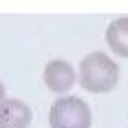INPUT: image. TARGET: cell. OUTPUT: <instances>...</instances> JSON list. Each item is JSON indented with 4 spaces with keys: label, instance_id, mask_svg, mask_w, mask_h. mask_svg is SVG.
I'll use <instances>...</instances> for the list:
<instances>
[{
    "label": "cell",
    "instance_id": "6da1fadb",
    "mask_svg": "<svg viewBox=\"0 0 128 128\" xmlns=\"http://www.w3.org/2000/svg\"><path fill=\"white\" fill-rule=\"evenodd\" d=\"M119 82V66L106 53H88L80 62V84L88 93H110Z\"/></svg>",
    "mask_w": 128,
    "mask_h": 128
},
{
    "label": "cell",
    "instance_id": "7a4b0ae2",
    "mask_svg": "<svg viewBox=\"0 0 128 128\" xmlns=\"http://www.w3.org/2000/svg\"><path fill=\"white\" fill-rule=\"evenodd\" d=\"M93 115L88 104L80 97H60L49 110L51 128H90Z\"/></svg>",
    "mask_w": 128,
    "mask_h": 128
},
{
    "label": "cell",
    "instance_id": "3957f363",
    "mask_svg": "<svg viewBox=\"0 0 128 128\" xmlns=\"http://www.w3.org/2000/svg\"><path fill=\"white\" fill-rule=\"evenodd\" d=\"M42 77H44V84H46L49 90H53V93H66L75 84V68L66 60H51L44 66Z\"/></svg>",
    "mask_w": 128,
    "mask_h": 128
},
{
    "label": "cell",
    "instance_id": "277c9868",
    "mask_svg": "<svg viewBox=\"0 0 128 128\" xmlns=\"http://www.w3.org/2000/svg\"><path fill=\"white\" fill-rule=\"evenodd\" d=\"M33 110L29 104L20 100H2L0 102V128H29Z\"/></svg>",
    "mask_w": 128,
    "mask_h": 128
},
{
    "label": "cell",
    "instance_id": "5b68a950",
    "mask_svg": "<svg viewBox=\"0 0 128 128\" xmlns=\"http://www.w3.org/2000/svg\"><path fill=\"white\" fill-rule=\"evenodd\" d=\"M106 44L119 55L128 58V16L113 20L106 29Z\"/></svg>",
    "mask_w": 128,
    "mask_h": 128
},
{
    "label": "cell",
    "instance_id": "8992f818",
    "mask_svg": "<svg viewBox=\"0 0 128 128\" xmlns=\"http://www.w3.org/2000/svg\"><path fill=\"white\" fill-rule=\"evenodd\" d=\"M4 100V86H2V82H0V102Z\"/></svg>",
    "mask_w": 128,
    "mask_h": 128
}]
</instances>
